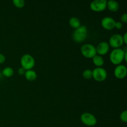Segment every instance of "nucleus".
Segmentation results:
<instances>
[{
	"label": "nucleus",
	"mask_w": 127,
	"mask_h": 127,
	"mask_svg": "<svg viewBox=\"0 0 127 127\" xmlns=\"http://www.w3.org/2000/svg\"><path fill=\"white\" fill-rule=\"evenodd\" d=\"M83 76L86 79H91L93 78V70L90 69H86L83 72Z\"/></svg>",
	"instance_id": "17"
},
{
	"label": "nucleus",
	"mask_w": 127,
	"mask_h": 127,
	"mask_svg": "<svg viewBox=\"0 0 127 127\" xmlns=\"http://www.w3.org/2000/svg\"><path fill=\"white\" fill-rule=\"evenodd\" d=\"M107 77V72L102 67L95 68L93 70V78L97 82L104 81Z\"/></svg>",
	"instance_id": "6"
},
{
	"label": "nucleus",
	"mask_w": 127,
	"mask_h": 127,
	"mask_svg": "<svg viewBox=\"0 0 127 127\" xmlns=\"http://www.w3.org/2000/svg\"><path fill=\"white\" fill-rule=\"evenodd\" d=\"M126 52H127V48L122 49L120 48L113 49L109 55V60L110 62L116 66L121 64L124 61V57Z\"/></svg>",
	"instance_id": "1"
},
{
	"label": "nucleus",
	"mask_w": 127,
	"mask_h": 127,
	"mask_svg": "<svg viewBox=\"0 0 127 127\" xmlns=\"http://www.w3.org/2000/svg\"><path fill=\"white\" fill-rule=\"evenodd\" d=\"M123 27V24L120 21H118V22H115V29H117L118 30H120L121 29H122Z\"/></svg>",
	"instance_id": "21"
},
{
	"label": "nucleus",
	"mask_w": 127,
	"mask_h": 127,
	"mask_svg": "<svg viewBox=\"0 0 127 127\" xmlns=\"http://www.w3.org/2000/svg\"><path fill=\"white\" fill-rule=\"evenodd\" d=\"M123 41H124V44H127V32H125L124 35H122Z\"/></svg>",
	"instance_id": "24"
},
{
	"label": "nucleus",
	"mask_w": 127,
	"mask_h": 127,
	"mask_svg": "<svg viewBox=\"0 0 127 127\" xmlns=\"http://www.w3.org/2000/svg\"><path fill=\"white\" fill-rule=\"evenodd\" d=\"M2 74L6 78H10L14 74V70L11 67H6L2 70Z\"/></svg>",
	"instance_id": "16"
},
{
	"label": "nucleus",
	"mask_w": 127,
	"mask_h": 127,
	"mask_svg": "<svg viewBox=\"0 0 127 127\" xmlns=\"http://www.w3.org/2000/svg\"><path fill=\"white\" fill-rule=\"evenodd\" d=\"M119 7H120L119 3L115 0H109L107 2V8L110 12H117L119 9Z\"/></svg>",
	"instance_id": "12"
},
{
	"label": "nucleus",
	"mask_w": 127,
	"mask_h": 127,
	"mask_svg": "<svg viewBox=\"0 0 127 127\" xmlns=\"http://www.w3.org/2000/svg\"><path fill=\"white\" fill-rule=\"evenodd\" d=\"M115 22L114 18L111 17H105L102 19L101 26L102 28L107 31H111L115 29Z\"/></svg>",
	"instance_id": "10"
},
{
	"label": "nucleus",
	"mask_w": 127,
	"mask_h": 127,
	"mask_svg": "<svg viewBox=\"0 0 127 127\" xmlns=\"http://www.w3.org/2000/svg\"><path fill=\"white\" fill-rule=\"evenodd\" d=\"M26 70H25V69H24L23 68L21 67V68H19L18 71H18V73H19V75L22 76V75H24V74H25V73H26Z\"/></svg>",
	"instance_id": "22"
},
{
	"label": "nucleus",
	"mask_w": 127,
	"mask_h": 127,
	"mask_svg": "<svg viewBox=\"0 0 127 127\" xmlns=\"http://www.w3.org/2000/svg\"><path fill=\"white\" fill-rule=\"evenodd\" d=\"M109 43V46L114 48V49L120 48V47H122L123 45L124 44L122 35L119 34V33L114 34L109 38V43Z\"/></svg>",
	"instance_id": "7"
},
{
	"label": "nucleus",
	"mask_w": 127,
	"mask_h": 127,
	"mask_svg": "<svg viewBox=\"0 0 127 127\" xmlns=\"http://www.w3.org/2000/svg\"><path fill=\"white\" fill-rule=\"evenodd\" d=\"M107 2L106 0H94L91 2L90 9L94 12H102L106 9Z\"/></svg>",
	"instance_id": "8"
},
{
	"label": "nucleus",
	"mask_w": 127,
	"mask_h": 127,
	"mask_svg": "<svg viewBox=\"0 0 127 127\" xmlns=\"http://www.w3.org/2000/svg\"><path fill=\"white\" fill-rule=\"evenodd\" d=\"M69 26H70V27L74 29H76L79 28V27L81 26L79 19L78 17H71V18L69 19Z\"/></svg>",
	"instance_id": "15"
},
{
	"label": "nucleus",
	"mask_w": 127,
	"mask_h": 127,
	"mask_svg": "<svg viewBox=\"0 0 127 127\" xmlns=\"http://www.w3.org/2000/svg\"><path fill=\"white\" fill-rule=\"evenodd\" d=\"M24 76L27 81H35L37 79V73L34 70H33V69H30V70L26 71Z\"/></svg>",
	"instance_id": "13"
},
{
	"label": "nucleus",
	"mask_w": 127,
	"mask_h": 127,
	"mask_svg": "<svg viewBox=\"0 0 127 127\" xmlns=\"http://www.w3.org/2000/svg\"><path fill=\"white\" fill-rule=\"evenodd\" d=\"M81 53L82 55L86 58H93L97 55L95 47L90 43H86L81 47Z\"/></svg>",
	"instance_id": "4"
},
{
	"label": "nucleus",
	"mask_w": 127,
	"mask_h": 127,
	"mask_svg": "<svg viewBox=\"0 0 127 127\" xmlns=\"http://www.w3.org/2000/svg\"><path fill=\"white\" fill-rule=\"evenodd\" d=\"M21 65L25 70L32 69L35 64L34 58L30 54H24L21 58Z\"/></svg>",
	"instance_id": "3"
},
{
	"label": "nucleus",
	"mask_w": 127,
	"mask_h": 127,
	"mask_svg": "<svg viewBox=\"0 0 127 127\" xmlns=\"http://www.w3.org/2000/svg\"><path fill=\"white\" fill-rule=\"evenodd\" d=\"M92 59H93V63L96 66V68H100V67H102L104 65V60L102 56L96 55Z\"/></svg>",
	"instance_id": "14"
},
{
	"label": "nucleus",
	"mask_w": 127,
	"mask_h": 127,
	"mask_svg": "<svg viewBox=\"0 0 127 127\" xmlns=\"http://www.w3.org/2000/svg\"><path fill=\"white\" fill-rule=\"evenodd\" d=\"M0 50H1V47H0Z\"/></svg>",
	"instance_id": "25"
},
{
	"label": "nucleus",
	"mask_w": 127,
	"mask_h": 127,
	"mask_svg": "<svg viewBox=\"0 0 127 127\" xmlns=\"http://www.w3.org/2000/svg\"><path fill=\"white\" fill-rule=\"evenodd\" d=\"M6 61V57L2 53H0V64H2Z\"/></svg>",
	"instance_id": "23"
},
{
	"label": "nucleus",
	"mask_w": 127,
	"mask_h": 127,
	"mask_svg": "<svg viewBox=\"0 0 127 127\" xmlns=\"http://www.w3.org/2000/svg\"><path fill=\"white\" fill-rule=\"evenodd\" d=\"M80 119L84 125L88 127H94L97 123L96 117L89 112H84L81 115Z\"/></svg>",
	"instance_id": "5"
},
{
	"label": "nucleus",
	"mask_w": 127,
	"mask_h": 127,
	"mask_svg": "<svg viewBox=\"0 0 127 127\" xmlns=\"http://www.w3.org/2000/svg\"><path fill=\"white\" fill-rule=\"evenodd\" d=\"M12 3L15 7L19 9L22 8L25 6V1L24 0H13Z\"/></svg>",
	"instance_id": "18"
},
{
	"label": "nucleus",
	"mask_w": 127,
	"mask_h": 127,
	"mask_svg": "<svg viewBox=\"0 0 127 127\" xmlns=\"http://www.w3.org/2000/svg\"><path fill=\"white\" fill-rule=\"evenodd\" d=\"M114 76L119 79H122L127 76V68L124 64H119L116 66L114 71Z\"/></svg>",
	"instance_id": "9"
},
{
	"label": "nucleus",
	"mask_w": 127,
	"mask_h": 127,
	"mask_svg": "<svg viewBox=\"0 0 127 127\" xmlns=\"http://www.w3.org/2000/svg\"><path fill=\"white\" fill-rule=\"evenodd\" d=\"M120 22L122 23H127V13H124L120 17Z\"/></svg>",
	"instance_id": "20"
},
{
	"label": "nucleus",
	"mask_w": 127,
	"mask_h": 127,
	"mask_svg": "<svg viewBox=\"0 0 127 127\" xmlns=\"http://www.w3.org/2000/svg\"><path fill=\"white\" fill-rule=\"evenodd\" d=\"M120 119L122 122L124 123L127 122V111L124 110L120 114Z\"/></svg>",
	"instance_id": "19"
},
{
	"label": "nucleus",
	"mask_w": 127,
	"mask_h": 127,
	"mask_svg": "<svg viewBox=\"0 0 127 127\" xmlns=\"http://www.w3.org/2000/svg\"><path fill=\"white\" fill-rule=\"evenodd\" d=\"M97 55L100 56H104L107 54L110 50V46L106 42H101L95 47Z\"/></svg>",
	"instance_id": "11"
},
{
	"label": "nucleus",
	"mask_w": 127,
	"mask_h": 127,
	"mask_svg": "<svg viewBox=\"0 0 127 127\" xmlns=\"http://www.w3.org/2000/svg\"><path fill=\"white\" fill-rule=\"evenodd\" d=\"M88 37V28L84 25H81L79 28L73 32L72 37L73 40L76 43H82Z\"/></svg>",
	"instance_id": "2"
}]
</instances>
